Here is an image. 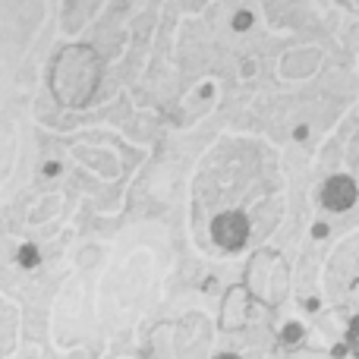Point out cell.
<instances>
[{
  "label": "cell",
  "mask_w": 359,
  "mask_h": 359,
  "mask_svg": "<svg viewBox=\"0 0 359 359\" xmlns=\"http://www.w3.org/2000/svg\"><path fill=\"white\" fill-rule=\"evenodd\" d=\"M101 73H104V67H101L98 50L88 44H69L50 63V92L63 107L82 111L98 95Z\"/></svg>",
  "instance_id": "6da1fadb"
},
{
  "label": "cell",
  "mask_w": 359,
  "mask_h": 359,
  "mask_svg": "<svg viewBox=\"0 0 359 359\" xmlns=\"http://www.w3.org/2000/svg\"><path fill=\"white\" fill-rule=\"evenodd\" d=\"M249 233H252L249 217L236 208L221 211V215H215V221H211V240H215V246L224 249V252H240L249 243Z\"/></svg>",
  "instance_id": "7a4b0ae2"
},
{
  "label": "cell",
  "mask_w": 359,
  "mask_h": 359,
  "mask_svg": "<svg viewBox=\"0 0 359 359\" xmlns=\"http://www.w3.org/2000/svg\"><path fill=\"white\" fill-rule=\"evenodd\" d=\"M356 198H359V186H356V180L347 177V174L328 177L322 183V192H318V202H322L328 211H337V215L353 208Z\"/></svg>",
  "instance_id": "3957f363"
},
{
  "label": "cell",
  "mask_w": 359,
  "mask_h": 359,
  "mask_svg": "<svg viewBox=\"0 0 359 359\" xmlns=\"http://www.w3.org/2000/svg\"><path fill=\"white\" fill-rule=\"evenodd\" d=\"M41 249L35 246V243H22V246L16 249V265L19 268H25V271H32V268H38L41 265Z\"/></svg>",
  "instance_id": "277c9868"
},
{
  "label": "cell",
  "mask_w": 359,
  "mask_h": 359,
  "mask_svg": "<svg viewBox=\"0 0 359 359\" xmlns=\"http://www.w3.org/2000/svg\"><path fill=\"white\" fill-rule=\"evenodd\" d=\"M347 347H350V353L359 359V316L350 322V328H347Z\"/></svg>",
  "instance_id": "5b68a950"
},
{
  "label": "cell",
  "mask_w": 359,
  "mask_h": 359,
  "mask_svg": "<svg viewBox=\"0 0 359 359\" xmlns=\"http://www.w3.org/2000/svg\"><path fill=\"white\" fill-rule=\"evenodd\" d=\"M284 344H297L299 337H303V325H297V322H290V325H284Z\"/></svg>",
  "instance_id": "8992f818"
},
{
  "label": "cell",
  "mask_w": 359,
  "mask_h": 359,
  "mask_svg": "<svg viewBox=\"0 0 359 359\" xmlns=\"http://www.w3.org/2000/svg\"><path fill=\"white\" fill-rule=\"evenodd\" d=\"M249 25H252V13L243 10V13H236V16H233V29H236V32H246Z\"/></svg>",
  "instance_id": "52a82bcc"
},
{
  "label": "cell",
  "mask_w": 359,
  "mask_h": 359,
  "mask_svg": "<svg viewBox=\"0 0 359 359\" xmlns=\"http://www.w3.org/2000/svg\"><path fill=\"white\" fill-rule=\"evenodd\" d=\"M41 174H44V177H57V174H60V164H57V161L41 164Z\"/></svg>",
  "instance_id": "ba28073f"
},
{
  "label": "cell",
  "mask_w": 359,
  "mask_h": 359,
  "mask_svg": "<svg viewBox=\"0 0 359 359\" xmlns=\"http://www.w3.org/2000/svg\"><path fill=\"white\" fill-rule=\"evenodd\" d=\"M316 236H318V240H322V236H328V227H325V224H316Z\"/></svg>",
  "instance_id": "9c48e42d"
},
{
  "label": "cell",
  "mask_w": 359,
  "mask_h": 359,
  "mask_svg": "<svg viewBox=\"0 0 359 359\" xmlns=\"http://www.w3.org/2000/svg\"><path fill=\"white\" fill-rule=\"evenodd\" d=\"M215 359H240V356H236V353H217Z\"/></svg>",
  "instance_id": "30bf717a"
}]
</instances>
